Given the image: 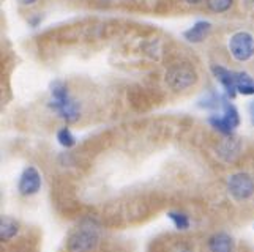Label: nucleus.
<instances>
[{"label": "nucleus", "mask_w": 254, "mask_h": 252, "mask_svg": "<svg viewBox=\"0 0 254 252\" xmlns=\"http://www.w3.org/2000/svg\"><path fill=\"white\" fill-rule=\"evenodd\" d=\"M49 92H51V100H49L51 109L60 118L65 120L66 123H74L79 118L81 107L79 104L69 97L66 85L62 81H54L49 87Z\"/></svg>", "instance_id": "nucleus-1"}, {"label": "nucleus", "mask_w": 254, "mask_h": 252, "mask_svg": "<svg viewBox=\"0 0 254 252\" xmlns=\"http://www.w3.org/2000/svg\"><path fill=\"white\" fill-rule=\"evenodd\" d=\"M207 121L218 133H221L224 136H232L235 128H239L240 125V115H239L237 107H235L232 102H229V100H226L223 104L221 114L210 115Z\"/></svg>", "instance_id": "nucleus-2"}, {"label": "nucleus", "mask_w": 254, "mask_h": 252, "mask_svg": "<svg viewBox=\"0 0 254 252\" xmlns=\"http://www.w3.org/2000/svg\"><path fill=\"white\" fill-rule=\"evenodd\" d=\"M196 81H197V74L194 71V68L190 66L188 63L175 65L169 68L168 74H166V82L175 92L188 89V87L194 85Z\"/></svg>", "instance_id": "nucleus-3"}, {"label": "nucleus", "mask_w": 254, "mask_h": 252, "mask_svg": "<svg viewBox=\"0 0 254 252\" xmlns=\"http://www.w3.org/2000/svg\"><path fill=\"white\" fill-rule=\"evenodd\" d=\"M227 193L237 202H245L254 196V180L247 172H237L227 180Z\"/></svg>", "instance_id": "nucleus-4"}, {"label": "nucleus", "mask_w": 254, "mask_h": 252, "mask_svg": "<svg viewBox=\"0 0 254 252\" xmlns=\"http://www.w3.org/2000/svg\"><path fill=\"white\" fill-rule=\"evenodd\" d=\"M98 245V233L95 229L82 227L68 237L66 248L69 252H92Z\"/></svg>", "instance_id": "nucleus-5"}, {"label": "nucleus", "mask_w": 254, "mask_h": 252, "mask_svg": "<svg viewBox=\"0 0 254 252\" xmlns=\"http://www.w3.org/2000/svg\"><path fill=\"white\" fill-rule=\"evenodd\" d=\"M229 50L237 62H247L254 55V37L248 32H237L229 40Z\"/></svg>", "instance_id": "nucleus-6"}, {"label": "nucleus", "mask_w": 254, "mask_h": 252, "mask_svg": "<svg viewBox=\"0 0 254 252\" xmlns=\"http://www.w3.org/2000/svg\"><path fill=\"white\" fill-rule=\"evenodd\" d=\"M41 173L38 172L37 167L29 166L22 170L19 175V181H17V191H19L21 196H35L41 189Z\"/></svg>", "instance_id": "nucleus-7"}, {"label": "nucleus", "mask_w": 254, "mask_h": 252, "mask_svg": "<svg viewBox=\"0 0 254 252\" xmlns=\"http://www.w3.org/2000/svg\"><path fill=\"white\" fill-rule=\"evenodd\" d=\"M212 73L216 77V81L223 85L227 98H234L237 95V87H235V73L237 71H231V69H227L221 65H213Z\"/></svg>", "instance_id": "nucleus-8"}, {"label": "nucleus", "mask_w": 254, "mask_h": 252, "mask_svg": "<svg viewBox=\"0 0 254 252\" xmlns=\"http://www.w3.org/2000/svg\"><path fill=\"white\" fill-rule=\"evenodd\" d=\"M210 252H235V241L226 232H216L207 241Z\"/></svg>", "instance_id": "nucleus-9"}, {"label": "nucleus", "mask_w": 254, "mask_h": 252, "mask_svg": "<svg viewBox=\"0 0 254 252\" xmlns=\"http://www.w3.org/2000/svg\"><path fill=\"white\" fill-rule=\"evenodd\" d=\"M210 30H212V24L208 21H197L192 27L183 32V37H185V40L190 43H200L202 40H205Z\"/></svg>", "instance_id": "nucleus-10"}, {"label": "nucleus", "mask_w": 254, "mask_h": 252, "mask_svg": "<svg viewBox=\"0 0 254 252\" xmlns=\"http://www.w3.org/2000/svg\"><path fill=\"white\" fill-rule=\"evenodd\" d=\"M17 232H19V224L10 216H2V219H0V238L2 241L13 240L17 235Z\"/></svg>", "instance_id": "nucleus-11"}, {"label": "nucleus", "mask_w": 254, "mask_h": 252, "mask_svg": "<svg viewBox=\"0 0 254 252\" xmlns=\"http://www.w3.org/2000/svg\"><path fill=\"white\" fill-rule=\"evenodd\" d=\"M235 87H237V93H242L245 97L254 95V77H251L248 73L237 71L235 73Z\"/></svg>", "instance_id": "nucleus-12"}, {"label": "nucleus", "mask_w": 254, "mask_h": 252, "mask_svg": "<svg viewBox=\"0 0 254 252\" xmlns=\"http://www.w3.org/2000/svg\"><path fill=\"white\" fill-rule=\"evenodd\" d=\"M57 142L62 145L64 149H73L76 145V137L71 133V129L65 126V128H60L57 131Z\"/></svg>", "instance_id": "nucleus-13"}, {"label": "nucleus", "mask_w": 254, "mask_h": 252, "mask_svg": "<svg viewBox=\"0 0 254 252\" xmlns=\"http://www.w3.org/2000/svg\"><path fill=\"white\" fill-rule=\"evenodd\" d=\"M168 218L172 221L174 227L177 230H188L190 229V218L188 214L182 213V211H169Z\"/></svg>", "instance_id": "nucleus-14"}, {"label": "nucleus", "mask_w": 254, "mask_h": 252, "mask_svg": "<svg viewBox=\"0 0 254 252\" xmlns=\"http://www.w3.org/2000/svg\"><path fill=\"white\" fill-rule=\"evenodd\" d=\"M207 5L215 13H224L231 8L232 0H207Z\"/></svg>", "instance_id": "nucleus-15"}, {"label": "nucleus", "mask_w": 254, "mask_h": 252, "mask_svg": "<svg viewBox=\"0 0 254 252\" xmlns=\"http://www.w3.org/2000/svg\"><path fill=\"white\" fill-rule=\"evenodd\" d=\"M248 112H250V118H251V123L254 126V100L250 102V106H248Z\"/></svg>", "instance_id": "nucleus-16"}, {"label": "nucleus", "mask_w": 254, "mask_h": 252, "mask_svg": "<svg viewBox=\"0 0 254 252\" xmlns=\"http://www.w3.org/2000/svg\"><path fill=\"white\" fill-rule=\"evenodd\" d=\"M35 2H37V0H19L21 5H33Z\"/></svg>", "instance_id": "nucleus-17"}, {"label": "nucleus", "mask_w": 254, "mask_h": 252, "mask_svg": "<svg viewBox=\"0 0 254 252\" xmlns=\"http://www.w3.org/2000/svg\"><path fill=\"white\" fill-rule=\"evenodd\" d=\"M188 3H199V2H202V0H187Z\"/></svg>", "instance_id": "nucleus-18"}]
</instances>
